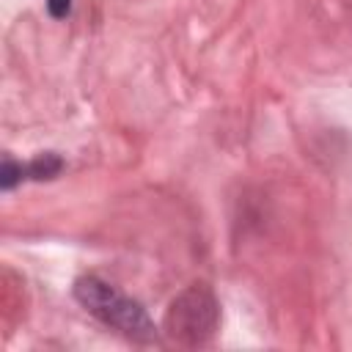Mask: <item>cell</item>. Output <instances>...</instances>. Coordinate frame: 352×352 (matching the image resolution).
<instances>
[{
    "label": "cell",
    "instance_id": "cell-1",
    "mask_svg": "<svg viewBox=\"0 0 352 352\" xmlns=\"http://www.w3.org/2000/svg\"><path fill=\"white\" fill-rule=\"evenodd\" d=\"M74 297L80 300V305H85V311H91L104 324L121 330L124 336H129L135 341H151L154 338V324L146 316V311L138 302H132L129 297L118 294L104 280H99L94 275L80 278L74 283Z\"/></svg>",
    "mask_w": 352,
    "mask_h": 352
},
{
    "label": "cell",
    "instance_id": "cell-2",
    "mask_svg": "<svg viewBox=\"0 0 352 352\" xmlns=\"http://www.w3.org/2000/svg\"><path fill=\"white\" fill-rule=\"evenodd\" d=\"M220 324V302L204 283L187 286L165 311V333L184 346L206 344Z\"/></svg>",
    "mask_w": 352,
    "mask_h": 352
},
{
    "label": "cell",
    "instance_id": "cell-3",
    "mask_svg": "<svg viewBox=\"0 0 352 352\" xmlns=\"http://www.w3.org/2000/svg\"><path fill=\"white\" fill-rule=\"evenodd\" d=\"M47 8H50V14L55 19H63L69 14V8H72V0H47Z\"/></svg>",
    "mask_w": 352,
    "mask_h": 352
}]
</instances>
